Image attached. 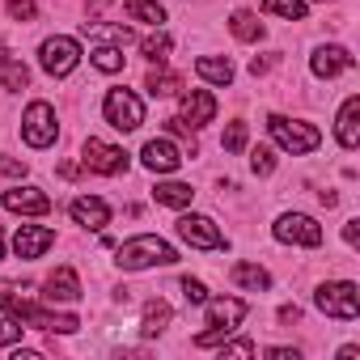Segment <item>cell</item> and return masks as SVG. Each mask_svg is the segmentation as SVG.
I'll return each instance as SVG.
<instances>
[{
	"mask_svg": "<svg viewBox=\"0 0 360 360\" xmlns=\"http://www.w3.org/2000/svg\"><path fill=\"white\" fill-rule=\"evenodd\" d=\"M115 255H119L115 263H119L123 271H148V267H169V263H178V250H174L165 238H157V233L127 238Z\"/></svg>",
	"mask_w": 360,
	"mask_h": 360,
	"instance_id": "6da1fadb",
	"label": "cell"
},
{
	"mask_svg": "<svg viewBox=\"0 0 360 360\" xmlns=\"http://www.w3.org/2000/svg\"><path fill=\"white\" fill-rule=\"evenodd\" d=\"M204 314H208V330H200L195 335V347H221L238 326H242V318H246V301H238V297H208L204 301Z\"/></svg>",
	"mask_w": 360,
	"mask_h": 360,
	"instance_id": "7a4b0ae2",
	"label": "cell"
},
{
	"mask_svg": "<svg viewBox=\"0 0 360 360\" xmlns=\"http://www.w3.org/2000/svg\"><path fill=\"white\" fill-rule=\"evenodd\" d=\"M267 131H271V140H276L284 153H292V157H305V153H314V148L322 144L318 127H309V123H301V119H288V115H271V119H267Z\"/></svg>",
	"mask_w": 360,
	"mask_h": 360,
	"instance_id": "3957f363",
	"label": "cell"
},
{
	"mask_svg": "<svg viewBox=\"0 0 360 360\" xmlns=\"http://www.w3.org/2000/svg\"><path fill=\"white\" fill-rule=\"evenodd\" d=\"M314 305L326 314V318H339V322H352L360 314V288L352 280H335V284H322L314 292Z\"/></svg>",
	"mask_w": 360,
	"mask_h": 360,
	"instance_id": "277c9868",
	"label": "cell"
},
{
	"mask_svg": "<svg viewBox=\"0 0 360 360\" xmlns=\"http://www.w3.org/2000/svg\"><path fill=\"white\" fill-rule=\"evenodd\" d=\"M102 115L115 131H136L144 123V102L131 94V89H110L106 102H102Z\"/></svg>",
	"mask_w": 360,
	"mask_h": 360,
	"instance_id": "5b68a950",
	"label": "cell"
},
{
	"mask_svg": "<svg viewBox=\"0 0 360 360\" xmlns=\"http://www.w3.org/2000/svg\"><path fill=\"white\" fill-rule=\"evenodd\" d=\"M60 136V123H56V110L47 102H30L26 115H22V140L30 148H51Z\"/></svg>",
	"mask_w": 360,
	"mask_h": 360,
	"instance_id": "8992f818",
	"label": "cell"
},
{
	"mask_svg": "<svg viewBox=\"0 0 360 360\" xmlns=\"http://www.w3.org/2000/svg\"><path fill=\"white\" fill-rule=\"evenodd\" d=\"M39 64H43V72H51V77H68V72L81 64V43L68 39V34L43 39V47H39Z\"/></svg>",
	"mask_w": 360,
	"mask_h": 360,
	"instance_id": "52a82bcc",
	"label": "cell"
},
{
	"mask_svg": "<svg viewBox=\"0 0 360 360\" xmlns=\"http://www.w3.org/2000/svg\"><path fill=\"white\" fill-rule=\"evenodd\" d=\"M271 233H276V242H284V246H322V225H318L314 217H305V212H284V217L271 225Z\"/></svg>",
	"mask_w": 360,
	"mask_h": 360,
	"instance_id": "ba28073f",
	"label": "cell"
},
{
	"mask_svg": "<svg viewBox=\"0 0 360 360\" xmlns=\"http://www.w3.org/2000/svg\"><path fill=\"white\" fill-rule=\"evenodd\" d=\"M81 161H85L94 174H106V178H115V174H123V169H127V153H123L119 144L98 140V136H89V140H85Z\"/></svg>",
	"mask_w": 360,
	"mask_h": 360,
	"instance_id": "9c48e42d",
	"label": "cell"
},
{
	"mask_svg": "<svg viewBox=\"0 0 360 360\" xmlns=\"http://www.w3.org/2000/svg\"><path fill=\"white\" fill-rule=\"evenodd\" d=\"M178 238H183L187 246H195V250H221L225 246V233L217 229V221H208V217H195V212H187V217H178Z\"/></svg>",
	"mask_w": 360,
	"mask_h": 360,
	"instance_id": "30bf717a",
	"label": "cell"
},
{
	"mask_svg": "<svg viewBox=\"0 0 360 360\" xmlns=\"http://www.w3.org/2000/svg\"><path fill=\"white\" fill-rule=\"evenodd\" d=\"M0 204L9 212H18V217H47L51 212V195L39 191V187H9L0 195Z\"/></svg>",
	"mask_w": 360,
	"mask_h": 360,
	"instance_id": "8fae6325",
	"label": "cell"
},
{
	"mask_svg": "<svg viewBox=\"0 0 360 360\" xmlns=\"http://www.w3.org/2000/svg\"><path fill=\"white\" fill-rule=\"evenodd\" d=\"M140 161H144V169H153V174H174L178 165H183V148H178L174 140H165V136H157V140H148V144L140 148Z\"/></svg>",
	"mask_w": 360,
	"mask_h": 360,
	"instance_id": "7c38bea8",
	"label": "cell"
},
{
	"mask_svg": "<svg viewBox=\"0 0 360 360\" xmlns=\"http://www.w3.org/2000/svg\"><path fill=\"white\" fill-rule=\"evenodd\" d=\"M81 297V280L72 267H56L47 280H43V301L47 305H72Z\"/></svg>",
	"mask_w": 360,
	"mask_h": 360,
	"instance_id": "4fadbf2b",
	"label": "cell"
},
{
	"mask_svg": "<svg viewBox=\"0 0 360 360\" xmlns=\"http://www.w3.org/2000/svg\"><path fill=\"white\" fill-rule=\"evenodd\" d=\"M356 60H352V51L347 47H339V43H326V47H318L314 56H309V68H314V77H322V81H330V77H339V72H347Z\"/></svg>",
	"mask_w": 360,
	"mask_h": 360,
	"instance_id": "5bb4252c",
	"label": "cell"
},
{
	"mask_svg": "<svg viewBox=\"0 0 360 360\" xmlns=\"http://www.w3.org/2000/svg\"><path fill=\"white\" fill-rule=\"evenodd\" d=\"M51 246H56V229H47V225H22V229L13 233L18 259H39V255H47Z\"/></svg>",
	"mask_w": 360,
	"mask_h": 360,
	"instance_id": "9a60e30c",
	"label": "cell"
},
{
	"mask_svg": "<svg viewBox=\"0 0 360 360\" xmlns=\"http://www.w3.org/2000/svg\"><path fill=\"white\" fill-rule=\"evenodd\" d=\"M178 119H183L187 127H208L217 119V98L208 89H187L183 94V115Z\"/></svg>",
	"mask_w": 360,
	"mask_h": 360,
	"instance_id": "2e32d148",
	"label": "cell"
},
{
	"mask_svg": "<svg viewBox=\"0 0 360 360\" xmlns=\"http://www.w3.org/2000/svg\"><path fill=\"white\" fill-rule=\"evenodd\" d=\"M335 140H339L347 153L360 144V98H356V94L339 106V119H335Z\"/></svg>",
	"mask_w": 360,
	"mask_h": 360,
	"instance_id": "e0dca14e",
	"label": "cell"
},
{
	"mask_svg": "<svg viewBox=\"0 0 360 360\" xmlns=\"http://www.w3.org/2000/svg\"><path fill=\"white\" fill-rule=\"evenodd\" d=\"M68 212H72V221L85 225V229H106V225H110V204L98 200V195H81V200H72Z\"/></svg>",
	"mask_w": 360,
	"mask_h": 360,
	"instance_id": "ac0fdd59",
	"label": "cell"
},
{
	"mask_svg": "<svg viewBox=\"0 0 360 360\" xmlns=\"http://www.w3.org/2000/svg\"><path fill=\"white\" fill-rule=\"evenodd\" d=\"M195 72H200L208 85H233V64L221 60V56H200V60H195Z\"/></svg>",
	"mask_w": 360,
	"mask_h": 360,
	"instance_id": "d6986e66",
	"label": "cell"
},
{
	"mask_svg": "<svg viewBox=\"0 0 360 360\" xmlns=\"http://www.w3.org/2000/svg\"><path fill=\"white\" fill-rule=\"evenodd\" d=\"M233 284L250 288V292H263V288H271V276L259 263H233Z\"/></svg>",
	"mask_w": 360,
	"mask_h": 360,
	"instance_id": "ffe728a7",
	"label": "cell"
},
{
	"mask_svg": "<svg viewBox=\"0 0 360 360\" xmlns=\"http://www.w3.org/2000/svg\"><path fill=\"white\" fill-rule=\"evenodd\" d=\"M191 195H195L191 183H157V191H153V200L165 204V208H187Z\"/></svg>",
	"mask_w": 360,
	"mask_h": 360,
	"instance_id": "44dd1931",
	"label": "cell"
},
{
	"mask_svg": "<svg viewBox=\"0 0 360 360\" xmlns=\"http://www.w3.org/2000/svg\"><path fill=\"white\" fill-rule=\"evenodd\" d=\"M165 326H169V305H165V301H148V305H144V318H140V335L153 339V335H161Z\"/></svg>",
	"mask_w": 360,
	"mask_h": 360,
	"instance_id": "7402d4cb",
	"label": "cell"
},
{
	"mask_svg": "<svg viewBox=\"0 0 360 360\" xmlns=\"http://www.w3.org/2000/svg\"><path fill=\"white\" fill-rule=\"evenodd\" d=\"M229 30H233V39H242V43H259V39H263V22H259L255 13H246V9H238V13L229 18Z\"/></svg>",
	"mask_w": 360,
	"mask_h": 360,
	"instance_id": "603a6c76",
	"label": "cell"
},
{
	"mask_svg": "<svg viewBox=\"0 0 360 360\" xmlns=\"http://www.w3.org/2000/svg\"><path fill=\"white\" fill-rule=\"evenodd\" d=\"M123 9L131 22H148V26H161L165 22V9L157 5V0H123Z\"/></svg>",
	"mask_w": 360,
	"mask_h": 360,
	"instance_id": "cb8c5ba5",
	"label": "cell"
},
{
	"mask_svg": "<svg viewBox=\"0 0 360 360\" xmlns=\"http://www.w3.org/2000/svg\"><path fill=\"white\" fill-rule=\"evenodd\" d=\"M85 34L94 39V43H110V47H127L136 34H131V26H85Z\"/></svg>",
	"mask_w": 360,
	"mask_h": 360,
	"instance_id": "d4e9b609",
	"label": "cell"
},
{
	"mask_svg": "<svg viewBox=\"0 0 360 360\" xmlns=\"http://www.w3.org/2000/svg\"><path fill=\"white\" fill-rule=\"evenodd\" d=\"M263 13L284 18V22H305L309 5H305V0H263Z\"/></svg>",
	"mask_w": 360,
	"mask_h": 360,
	"instance_id": "484cf974",
	"label": "cell"
},
{
	"mask_svg": "<svg viewBox=\"0 0 360 360\" xmlns=\"http://www.w3.org/2000/svg\"><path fill=\"white\" fill-rule=\"evenodd\" d=\"M169 47H174V43H169V34H165V30H157V34H148V39L140 43V51H144V60H148V64H165Z\"/></svg>",
	"mask_w": 360,
	"mask_h": 360,
	"instance_id": "4316f807",
	"label": "cell"
},
{
	"mask_svg": "<svg viewBox=\"0 0 360 360\" xmlns=\"http://www.w3.org/2000/svg\"><path fill=\"white\" fill-rule=\"evenodd\" d=\"M0 81H5V89H26L30 85V68L18 64V60H5L0 64Z\"/></svg>",
	"mask_w": 360,
	"mask_h": 360,
	"instance_id": "83f0119b",
	"label": "cell"
},
{
	"mask_svg": "<svg viewBox=\"0 0 360 360\" xmlns=\"http://www.w3.org/2000/svg\"><path fill=\"white\" fill-rule=\"evenodd\" d=\"M144 89H148L153 98H169V94H178V89H183V81H178L174 72H153Z\"/></svg>",
	"mask_w": 360,
	"mask_h": 360,
	"instance_id": "f1b7e54d",
	"label": "cell"
},
{
	"mask_svg": "<svg viewBox=\"0 0 360 360\" xmlns=\"http://www.w3.org/2000/svg\"><path fill=\"white\" fill-rule=\"evenodd\" d=\"M89 60H94L98 72H119V68H123V47H98Z\"/></svg>",
	"mask_w": 360,
	"mask_h": 360,
	"instance_id": "f546056e",
	"label": "cell"
},
{
	"mask_svg": "<svg viewBox=\"0 0 360 360\" xmlns=\"http://www.w3.org/2000/svg\"><path fill=\"white\" fill-rule=\"evenodd\" d=\"M250 169H255L259 178H267V174L276 169V153H271V148H255V153H250Z\"/></svg>",
	"mask_w": 360,
	"mask_h": 360,
	"instance_id": "4dcf8cb0",
	"label": "cell"
},
{
	"mask_svg": "<svg viewBox=\"0 0 360 360\" xmlns=\"http://www.w3.org/2000/svg\"><path fill=\"white\" fill-rule=\"evenodd\" d=\"M5 9H9L13 22H34V18H39V5H34V0H9Z\"/></svg>",
	"mask_w": 360,
	"mask_h": 360,
	"instance_id": "1f68e13d",
	"label": "cell"
},
{
	"mask_svg": "<svg viewBox=\"0 0 360 360\" xmlns=\"http://www.w3.org/2000/svg\"><path fill=\"white\" fill-rule=\"evenodd\" d=\"M22 330H26V326H22V322H18L13 314H9V318H0V347L18 343V339H22Z\"/></svg>",
	"mask_w": 360,
	"mask_h": 360,
	"instance_id": "d6a6232c",
	"label": "cell"
},
{
	"mask_svg": "<svg viewBox=\"0 0 360 360\" xmlns=\"http://www.w3.org/2000/svg\"><path fill=\"white\" fill-rule=\"evenodd\" d=\"M246 148V123H229L225 127V153H242Z\"/></svg>",
	"mask_w": 360,
	"mask_h": 360,
	"instance_id": "836d02e7",
	"label": "cell"
},
{
	"mask_svg": "<svg viewBox=\"0 0 360 360\" xmlns=\"http://www.w3.org/2000/svg\"><path fill=\"white\" fill-rule=\"evenodd\" d=\"M183 297H187V305H204V301H208V288L187 276V280H183Z\"/></svg>",
	"mask_w": 360,
	"mask_h": 360,
	"instance_id": "e575fe53",
	"label": "cell"
},
{
	"mask_svg": "<svg viewBox=\"0 0 360 360\" xmlns=\"http://www.w3.org/2000/svg\"><path fill=\"white\" fill-rule=\"evenodd\" d=\"M221 347H225V356H255V352H259L250 339H238V343H221Z\"/></svg>",
	"mask_w": 360,
	"mask_h": 360,
	"instance_id": "d590c367",
	"label": "cell"
},
{
	"mask_svg": "<svg viewBox=\"0 0 360 360\" xmlns=\"http://www.w3.org/2000/svg\"><path fill=\"white\" fill-rule=\"evenodd\" d=\"M343 242H347V246H356V242H360V229H356V221H347V225H343Z\"/></svg>",
	"mask_w": 360,
	"mask_h": 360,
	"instance_id": "8d00e7d4",
	"label": "cell"
},
{
	"mask_svg": "<svg viewBox=\"0 0 360 360\" xmlns=\"http://www.w3.org/2000/svg\"><path fill=\"white\" fill-rule=\"evenodd\" d=\"M267 356H271V360H297V347H271Z\"/></svg>",
	"mask_w": 360,
	"mask_h": 360,
	"instance_id": "74e56055",
	"label": "cell"
},
{
	"mask_svg": "<svg viewBox=\"0 0 360 360\" xmlns=\"http://www.w3.org/2000/svg\"><path fill=\"white\" fill-rule=\"evenodd\" d=\"M0 169L13 174V178H18V174H26V165H22V161H0Z\"/></svg>",
	"mask_w": 360,
	"mask_h": 360,
	"instance_id": "f35d334b",
	"label": "cell"
},
{
	"mask_svg": "<svg viewBox=\"0 0 360 360\" xmlns=\"http://www.w3.org/2000/svg\"><path fill=\"white\" fill-rule=\"evenodd\" d=\"M0 263H5V233H0Z\"/></svg>",
	"mask_w": 360,
	"mask_h": 360,
	"instance_id": "ab89813d",
	"label": "cell"
},
{
	"mask_svg": "<svg viewBox=\"0 0 360 360\" xmlns=\"http://www.w3.org/2000/svg\"><path fill=\"white\" fill-rule=\"evenodd\" d=\"M5 60H9V51H5V43H0V64H5Z\"/></svg>",
	"mask_w": 360,
	"mask_h": 360,
	"instance_id": "60d3db41",
	"label": "cell"
}]
</instances>
